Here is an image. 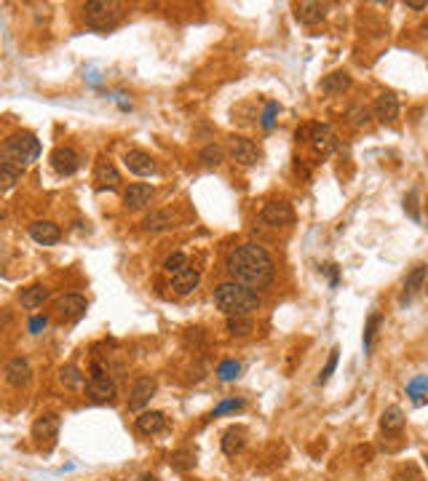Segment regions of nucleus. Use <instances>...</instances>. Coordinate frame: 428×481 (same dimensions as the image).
<instances>
[{"label":"nucleus","mask_w":428,"mask_h":481,"mask_svg":"<svg viewBox=\"0 0 428 481\" xmlns=\"http://www.w3.org/2000/svg\"><path fill=\"white\" fill-rule=\"evenodd\" d=\"M227 273L241 287L265 289L276 276V265L260 243H241L227 257Z\"/></svg>","instance_id":"nucleus-1"},{"label":"nucleus","mask_w":428,"mask_h":481,"mask_svg":"<svg viewBox=\"0 0 428 481\" xmlns=\"http://www.w3.org/2000/svg\"><path fill=\"white\" fill-rule=\"evenodd\" d=\"M214 305L227 318H252V313L260 311V297L249 287L230 281V284H220L214 289Z\"/></svg>","instance_id":"nucleus-2"},{"label":"nucleus","mask_w":428,"mask_h":481,"mask_svg":"<svg viewBox=\"0 0 428 481\" xmlns=\"http://www.w3.org/2000/svg\"><path fill=\"white\" fill-rule=\"evenodd\" d=\"M83 16L86 24L97 32H107L113 27L124 22L126 16V3H118V0H91L83 5Z\"/></svg>","instance_id":"nucleus-3"},{"label":"nucleus","mask_w":428,"mask_h":481,"mask_svg":"<svg viewBox=\"0 0 428 481\" xmlns=\"http://www.w3.org/2000/svg\"><path fill=\"white\" fill-rule=\"evenodd\" d=\"M0 158H5V161H11V164H16V166H32L38 158H41V142H38V137L35 134H30V131H19V134H11L5 144H3V155Z\"/></svg>","instance_id":"nucleus-4"},{"label":"nucleus","mask_w":428,"mask_h":481,"mask_svg":"<svg viewBox=\"0 0 428 481\" xmlns=\"http://www.w3.org/2000/svg\"><path fill=\"white\" fill-rule=\"evenodd\" d=\"M86 396L94 401V404H113L115 396H118V385L110 377V372L102 366V363H91V377L86 383Z\"/></svg>","instance_id":"nucleus-5"},{"label":"nucleus","mask_w":428,"mask_h":481,"mask_svg":"<svg viewBox=\"0 0 428 481\" xmlns=\"http://www.w3.org/2000/svg\"><path fill=\"white\" fill-rule=\"evenodd\" d=\"M227 153H230V158H233L236 164H241V166H254V164L260 161L257 144H254L252 139H247V137H230V139H227Z\"/></svg>","instance_id":"nucleus-6"},{"label":"nucleus","mask_w":428,"mask_h":481,"mask_svg":"<svg viewBox=\"0 0 428 481\" xmlns=\"http://www.w3.org/2000/svg\"><path fill=\"white\" fill-rule=\"evenodd\" d=\"M158 385L153 377H139L137 383L131 385V393H128V409L131 412H142V409L150 404V399L155 396Z\"/></svg>","instance_id":"nucleus-7"},{"label":"nucleus","mask_w":428,"mask_h":481,"mask_svg":"<svg viewBox=\"0 0 428 481\" xmlns=\"http://www.w3.org/2000/svg\"><path fill=\"white\" fill-rule=\"evenodd\" d=\"M260 216H262V222L271 225V227H286V225H292L295 212H292V206H289L286 201H271V203L262 206V214Z\"/></svg>","instance_id":"nucleus-8"},{"label":"nucleus","mask_w":428,"mask_h":481,"mask_svg":"<svg viewBox=\"0 0 428 481\" xmlns=\"http://www.w3.org/2000/svg\"><path fill=\"white\" fill-rule=\"evenodd\" d=\"M308 139L313 144V150L322 153V155H327V153H332L337 147V137H335L332 126H327V123H311L308 126Z\"/></svg>","instance_id":"nucleus-9"},{"label":"nucleus","mask_w":428,"mask_h":481,"mask_svg":"<svg viewBox=\"0 0 428 481\" xmlns=\"http://www.w3.org/2000/svg\"><path fill=\"white\" fill-rule=\"evenodd\" d=\"M86 308H89V305H86V300H83L80 294H65V297H59L56 305H54L59 321H78V318L86 313Z\"/></svg>","instance_id":"nucleus-10"},{"label":"nucleus","mask_w":428,"mask_h":481,"mask_svg":"<svg viewBox=\"0 0 428 481\" xmlns=\"http://www.w3.org/2000/svg\"><path fill=\"white\" fill-rule=\"evenodd\" d=\"M59 428H62L59 414H41V417L32 423V438H35L38 444H51V441L59 436Z\"/></svg>","instance_id":"nucleus-11"},{"label":"nucleus","mask_w":428,"mask_h":481,"mask_svg":"<svg viewBox=\"0 0 428 481\" xmlns=\"http://www.w3.org/2000/svg\"><path fill=\"white\" fill-rule=\"evenodd\" d=\"M124 164L131 174H137V177H153L158 166H155V161H153L150 153H145V150H128L126 155H124Z\"/></svg>","instance_id":"nucleus-12"},{"label":"nucleus","mask_w":428,"mask_h":481,"mask_svg":"<svg viewBox=\"0 0 428 481\" xmlns=\"http://www.w3.org/2000/svg\"><path fill=\"white\" fill-rule=\"evenodd\" d=\"M51 166H54V171H56L59 177H73L78 171V166H80L78 153L70 150V147H56V150L51 153Z\"/></svg>","instance_id":"nucleus-13"},{"label":"nucleus","mask_w":428,"mask_h":481,"mask_svg":"<svg viewBox=\"0 0 428 481\" xmlns=\"http://www.w3.org/2000/svg\"><path fill=\"white\" fill-rule=\"evenodd\" d=\"M426 276H428V265H415L409 273H407V278H404V289H402V297H399V302L407 305L420 289L426 287Z\"/></svg>","instance_id":"nucleus-14"},{"label":"nucleus","mask_w":428,"mask_h":481,"mask_svg":"<svg viewBox=\"0 0 428 481\" xmlns=\"http://www.w3.org/2000/svg\"><path fill=\"white\" fill-rule=\"evenodd\" d=\"M32 380V366L27 359H11L5 363V383L14 385V388H25Z\"/></svg>","instance_id":"nucleus-15"},{"label":"nucleus","mask_w":428,"mask_h":481,"mask_svg":"<svg viewBox=\"0 0 428 481\" xmlns=\"http://www.w3.org/2000/svg\"><path fill=\"white\" fill-rule=\"evenodd\" d=\"M30 238L41 243V246H54L62 238V230H59V225H54L49 219H38V222L30 225Z\"/></svg>","instance_id":"nucleus-16"},{"label":"nucleus","mask_w":428,"mask_h":481,"mask_svg":"<svg viewBox=\"0 0 428 481\" xmlns=\"http://www.w3.org/2000/svg\"><path fill=\"white\" fill-rule=\"evenodd\" d=\"M372 113H375V118L383 120V123H394V120L399 118V99H396V94L383 91V94L375 99Z\"/></svg>","instance_id":"nucleus-17"},{"label":"nucleus","mask_w":428,"mask_h":481,"mask_svg":"<svg viewBox=\"0 0 428 481\" xmlns=\"http://www.w3.org/2000/svg\"><path fill=\"white\" fill-rule=\"evenodd\" d=\"M295 16L300 24H319L327 16V3H316V0H302L295 5Z\"/></svg>","instance_id":"nucleus-18"},{"label":"nucleus","mask_w":428,"mask_h":481,"mask_svg":"<svg viewBox=\"0 0 428 481\" xmlns=\"http://www.w3.org/2000/svg\"><path fill=\"white\" fill-rule=\"evenodd\" d=\"M137 431L142 433V436H158L161 431H166V414L164 412H139V417H137Z\"/></svg>","instance_id":"nucleus-19"},{"label":"nucleus","mask_w":428,"mask_h":481,"mask_svg":"<svg viewBox=\"0 0 428 481\" xmlns=\"http://www.w3.org/2000/svg\"><path fill=\"white\" fill-rule=\"evenodd\" d=\"M153 198V188L148 182H134V185H128V190L124 192V203H126V209H145L148 203H150Z\"/></svg>","instance_id":"nucleus-20"},{"label":"nucleus","mask_w":428,"mask_h":481,"mask_svg":"<svg viewBox=\"0 0 428 481\" xmlns=\"http://www.w3.org/2000/svg\"><path fill=\"white\" fill-rule=\"evenodd\" d=\"M199 281H201V273L196 267H185L182 273L172 276V289H174L177 297H188L193 289L199 287Z\"/></svg>","instance_id":"nucleus-21"},{"label":"nucleus","mask_w":428,"mask_h":481,"mask_svg":"<svg viewBox=\"0 0 428 481\" xmlns=\"http://www.w3.org/2000/svg\"><path fill=\"white\" fill-rule=\"evenodd\" d=\"M247 447V428L241 425H230L225 433H223V452L227 457H236L238 452H244Z\"/></svg>","instance_id":"nucleus-22"},{"label":"nucleus","mask_w":428,"mask_h":481,"mask_svg":"<svg viewBox=\"0 0 428 481\" xmlns=\"http://www.w3.org/2000/svg\"><path fill=\"white\" fill-rule=\"evenodd\" d=\"M94 182H97L100 190H115L121 185V174H118V168L113 166L110 161H100L97 171H94Z\"/></svg>","instance_id":"nucleus-23"},{"label":"nucleus","mask_w":428,"mask_h":481,"mask_svg":"<svg viewBox=\"0 0 428 481\" xmlns=\"http://www.w3.org/2000/svg\"><path fill=\"white\" fill-rule=\"evenodd\" d=\"M46 300H49V289L43 287V284H32V287H27L25 291L19 294V302H22L25 311H38V308H43Z\"/></svg>","instance_id":"nucleus-24"},{"label":"nucleus","mask_w":428,"mask_h":481,"mask_svg":"<svg viewBox=\"0 0 428 481\" xmlns=\"http://www.w3.org/2000/svg\"><path fill=\"white\" fill-rule=\"evenodd\" d=\"M348 89H351V75L343 70L329 72V75H324V80H322V91L324 94H343Z\"/></svg>","instance_id":"nucleus-25"},{"label":"nucleus","mask_w":428,"mask_h":481,"mask_svg":"<svg viewBox=\"0 0 428 481\" xmlns=\"http://www.w3.org/2000/svg\"><path fill=\"white\" fill-rule=\"evenodd\" d=\"M27 168L16 166V164H11V161H5V158H0V188L3 192H8L19 179H22V174H25Z\"/></svg>","instance_id":"nucleus-26"},{"label":"nucleus","mask_w":428,"mask_h":481,"mask_svg":"<svg viewBox=\"0 0 428 481\" xmlns=\"http://www.w3.org/2000/svg\"><path fill=\"white\" fill-rule=\"evenodd\" d=\"M380 428L385 433H394V431H402L404 428V412L399 407H388L383 412L380 417Z\"/></svg>","instance_id":"nucleus-27"},{"label":"nucleus","mask_w":428,"mask_h":481,"mask_svg":"<svg viewBox=\"0 0 428 481\" xmlns=\"http://www.w3.org/2000/svg\"><path fill=\"white\" fill-rule=\"evenodd\" d=\"M166 227H172V216L169 212H153L142 219V230L145 233H161V230H166Z\"/></svg>","instance_id":"nucleus-28"},{"label":"nucleus","mask_w":428,"mask_h":481,"mask_svg":"<svg viewBox=\"0 0 428 481\" xmlns=\"http://www.w3.org/2000/svg\"><path fill=\"white\" fill-rule=\"evenodd\" d=\"M199 158H201V164L203 166H209V168H214V166H220L223 164V158H225V150L220 147V144H206V147H201V153H199Z\"/></svg>","instance_id":"nucleus-29"},{"label":"nucleus","mask_w":428,"mask_h":481,"mask_svg":"<svg viewBox=\"0 0 428 481\" xmlns=\"http://www.w3.org/2000/svg\"><path fill=\"white\" fill-rule=\"evenodd\" d=\"M59 380L65 388H70V390H76V388H86L83 383V374H80V369L73 366V363H67V366H62V372H59Z\"/></svg>","instance_id":"nucleus-30"},{"label":"nucleus","mask_w":428,"mask_h":481,"mask_svg":"<svg viewBox=\"0 0 428 481\" xmlns=\"http://www.w3.org/2000/svg\"><path fill=\"white\" fill-rule=\"evenodd\" d=\"M407 396H409L415 404H423L428 399V377H415V380H409V385H407Z\"/></svg>","instance_id":"nucleus-31"},{"label":"nucleus","mask_w":428,"mask_h":481,"mask_svg":"<svg viewBox=\"0 0 428 481\" xmlns=\"http://www.w3.org/2000/svg\"><path fill=\"white\" fill-rule=\"evenodd\" d=\"M238 374H241V363H238V361H223V363L217 366V377H220L223 383H233Z\"/></svg>","instance_id":"nucleus-32"},{"label":"nucleus","mask_w":428,"mask_h":481,"mask_svg":"<svg viewBox=\"0 0 428 481\" xmlns=\"http://www.w3.org/2000/svg\"><path fill=\"white\" fill-rule=\"evenodd\" d=\"M227 332L233 337H247L252 332V318H227Z\"/></svg>","instance_id":"nucleus-33"},{"label":"nucleus","mask_w":428,"mask_h":481,"mask_svg":"<svg viewBox=\"0 0 428 481\" xmlns=\"http://www.w3.org/2000/svg\"><path fill=\"white\" fill-rule=\"evenodd\" d=\"M172 465H174V471H190V468H196V455L188 452V449L174 452L172 455Z\"/></svg>","instance_id":"nucleus-34"},{"label":"nucleus","mask_w":428,"mask_h":481,"mask_svg":"<svg viewBox=\"0 0 428 481\" xmlns=\"http://www.w3.org/2000/svg\"><path fill=\"white\" fill-rule=\"evenodd\" d=\"M378 326H380V315L372 313L367 318V326H364V350H372V342H375V335H378Z\"/></svg>","instance_id":"nucleus-35"},{"label":"nucleus","mask_w":428,"mask_h":481,"mask_svg":"<svg viewBox=\"0 0 428 481\" xmlns=\"http://www.w3.org/2000/svg\"><path fill=\"white\" fill-rule=\"evenodd\" d=\"M337 359H340V350H337V348H332L327 363H324V369H322V374H319V385H324L329 377L335 374V369H337Z\"/></svg>","instance_id":"nucleus-36"},{"label":"nucleus","mask_w":428,"mask_h":481,"mask_svg":"<svg viewBox=\"0 0 428 481\" xmlns=\"http://www.w3.org/2000/svg\"><path fill=\"white\" fill-rule=\"evenodd\" d=\"M164 267H166V273H172V276H177V273H182L185 267H188V257L182 254V251H177V254H172L166 262H164Z\"/></svg>","instance_id":"nucleus-37"},{"label":"nucleus","mask_w":428,"mask_h":481,"mask_svg":"<svg viewBox=\"0 0 428 481\" xmlns=\"http://www.w3.org/2000/svg\"><path fill=\"white\" fill-rule=\"evenodd\" d=\"M404 209L409 212V216L415 222H420V212H418V190H409V195L404 198Z\"/></svg>","instance_id":"nucleus-38"},{"label":"nucleus","mask_w":428,"mask_h":481,"mask_svg":"<svg viewBox=\"0 0 428 481\" xmlns=\"http://www.w3.org/2000/svg\"><path fill=\"white\" fill-rule=\"evenodd\" d=\"M241 407H244V401H241V399H227V401H223L220 407H214L212 417H220V414H225V412H233V409H241Z\"/></svg>","instance_id":"nucleus-39"},{"label":"nucleus","mask_w":428,"mask_h":481,"mask_svg":"<svg viewBox=\"0 0 428 481\" xmlns=\"http://www.w3.org/2000/svg\"><path fill=\"white\" fill-rule=\"evenodd\" d=\"M276 113H278V104L276 102H271L268 107H265V113H262V128H273V123H276Z\"/></svg>","instance_id":"nucleus-40"},{"label":"nucleus","mask_w":428,"mask_h":481,"mask_svg":"<svg viewBox=\"0 0 428 481\" xmlns=\"http://www.w3.org/2000/svg\"><path fill=\"white\" fill-rule=\"evenodd\" d=\"M46 324H49V318H46V315H35V318L30 321V332H32V335H41V329H43Z\"/></svg>","instance_id":"nucleus-41"},{"label":"nucleus","mask_w":428,"mask_h":481,"mask_svg":"<svg viewBox=\"0 0 428 481\" xmlns=\"http://www.w3.org/2000/svg\"><path fill=\"white\" fill-rule=\"evenodd\" d=\"M407 8H412V11H426L428 0H407Z\"/></svg>","instance_id":"nucleus-42"},{"label":"nucleus","mask_w":428,"mask_h":481,"mask_svg":"<svg viewBox=\"0 0 428 481\" xmlns=\"http://www.w3.org/2000/svg\"><path fill=\"white\" fill-rule=\"evenodd\" d=\"M324 270L329 273V278H332V287H335V284H337V270H335V265H327Z\"/></svg>","instance_id":"nucleus-43"},{"label":"nucleus","mask_w":428,"mask_h":481,"mask_svg":"<svg viewBox=\"0 0 428 481\" xmlns=\"http://www.w3.org/2000/svg\"><path fill=\"white\" fill-rule=\"evenodd\" d=\"M137 481H155V476H150V473H145V476H139Z\"/></svg>","instance_id":"nucleus-44"},{"label":"nucleus","mask_w":428,"mask_h":481,"mask_svg":"<svg viewBox=\"0 0 428 481\" xmlns=\"http://www.w3.org/2000/svg\"><path fill=\"white\" fill-rule=\"evenodd\" d=\"M420 32H423V38H428V24H423V27H420Z\"/></svg>","instance_id":"nucleus-45"},{"label":"nucleus","mask_w":428,"mask_h":481,"mask_svg":"<svg viewBox=\"0 0 428 481\" xmlns=\"http://www.w3.org/2000/svg\"><path fill=\"white\" fill-rule=\"evenodd\" d=\"M423 460H426V465H428V455H426V457H423Z\"/></svg>","instance_id":"nucleus-46"},{"label":"nucleus","mask_w":428,"mask_h":481,"mask_svg":"<svg viewBox=\"0 0 428 481\" xmlns=\"http://www.w3.org/2000/svg\"><path fill=\"white\" fill-rule=\"evenodd\" d=\"M426 294H428V284H426Z\"/></svg>","instance_id":"nucleus-47"}]
</instances>
